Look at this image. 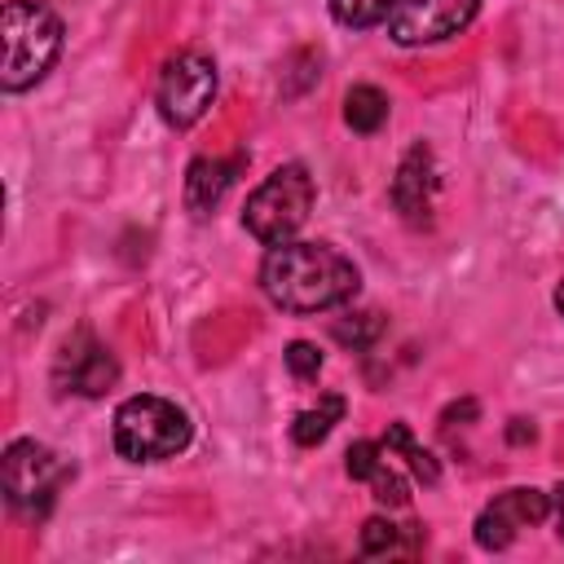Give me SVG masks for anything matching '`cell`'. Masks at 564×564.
Segmentation results:
<instances>
[{
  "label": "cell",
  "instance_id": "6da1fadb",
  "mask_svg": "<svg viewBox=\"0 0 564 564\" xmlns=\"http://www.w3.org/2000/svg\"><path fill=\"white\" fill-rule=\"evenodd\" d=\"M357 264L330 242H278L260 264V291L282 313H322L357 295Z\"/></svg>",
  "mask_w": 564,
  "mask_h": 564
},
{
  "label": "cell",
  "instance_id": "7a4b0ae2",
  "mask_svg": "<svg viewBox=\"0 0 564 564\" xmlns=\"http://www.w3.org/2000/svg\"><path fill=\"white\" fill-rule=\"evenodd\" d=\"M0 40H4L0 88L26 93L31 84H40L53 70V62L62 53V18L40 0H4Z\"/></svg>",
  "mask_w": 564,
  "mask_h": 564
},
{
  "label": "cell",
  "instance_id": "3957f363",
  "mask_svg": "<svg viewBox=\"0 0 564 564\" xmlns=\"http://www.w3.org/2000/svg\"><path fill=\"white\" fill-rule=\"evenodd\" d=\"M110 436H115V449L128 463H159V458L181 454L189 445L194 427H189V414L176 401L154 397V392H137V397L119 401Z\"/></svg>",
  "mask_w": 564,
  "mask_h": 564
},
{
  "label": "cell",
  "instance_id": "277c9868",
  "mask_svg": "<svg viewBox=\"0 0 564 564\" xmlns=\"http://www.w3.org/2000/svg\"><path fill=\"white\" fill-rule=\"evenodd\" d=\"M313 198H317V185H313L308 167H304V163H282V167H273V172L247 194L242 229H247L256 242H264V247L291 242V238L300 234V225L308 220Z\"/></svg>",
  "mask_w": 564,
  "mask_h": 564
},
{
  "label": "cell",
  "instance_id": "5b68a950",
  "mask_svg": "<svg viewBox=\"0 0 564 564\" xmlns=\"http://www.w3.org/2000/svg\"><path fill=\"white\" fill-rule=\"evenodd\" d=\"M70 476H75V463H66L62 454H53L44 441L18 436V441L4 445V458H0L4 502L18 516H26V520H44Z\"/></svg>",
  "mask_w": 564,
  "mask_h": 564
},
{
  "label": "cell",
  "instance_id": "8992f818",
  "mask_svg": "<svg viewBox=\"0 0 564 564\" xmlns=\"http://www.w3.org/2000/svg\"><path fill=\"white\" fill-rule=\"evenodd\" d=\"M216 97V62L198 48H181L176 57L163 62L154 106L167 128H194Z\"/></svg>",
  "mask_w": 564,
  "mask_h": 564
},
{
  "label": "cell",
  "instance_id": "52a82bcc",
  "mask_svg": "<svg viewBox=\"0 0 564 564\" xmlns=\"http://www.w3.org/2000/svg\"><path fill=\"white\" fill-rule=\"evenodd\" d=\"M480 0H397L388 9V35L401 48H419V44H441L449 35H458L471 18H476Z\"/></svg>",
  "mask_w": 564,
  "mask_h": 564
},
{
  "label": "cell",
  "instance_id": "ba28073f",
  "mask_svg": "<svg viewBox=\"0 0 564 564\" xmlns=\"http://www.w3.org/2000/svg\"><path fill=\"white\" fill-rule=\"evenodd\" d=\"M546 516H551V494L533 485H516V489H502L494 502H485V511L471 524V538L480 551H507L520 538V529H533Z\"/></svg>",
  "mask_w": 564,
  "mask_h": 564
},
{
  "label": "cell",
  "instance_id": "9c48e42d",
  "mask_svg": "<svg viewBox=\"0 0 564 564\" xmlns=\"http://www.w3.org/2000/svg\"><path fill=\"white\" fill-rule=\"evenodd\" d=\"M115 379H119V361H115V352H110L88 326H79V330H70V335L62 339V352H57V361H53V383H57L62 392L101 397Z\"/></svg>",
  "mask_w": 564,
  "mask_h": 564
},
{
  "label": "cell",
  "instance_id": "30bf717a",
  "mask_svg": "<svg viewBox=\"0 0 564 564\" xmlns=\"http://www.w3.org/2000/svg\"><path fill=\"white\" fill-rule=\"evenodd\" d=\"M432 194H436V159H432V150L419 141V145L405 150V159H401V167H397V176H392V185H388V198H392V207H397L410 225H423L427 212H432Z\"/></svg>",
  "mask_w": 564,
  "mask_h": 564
},
{
  "label": "cell",
  "instance_id": "8fae6325",
  "mask_svg": "<svg viewBox=\"0 0 564 564\" xmlns=\"http://www.w3.org/2000/svg\"><path fill=\"white\" fill-rule=\"evenodd\" d=\"M242 154H234V159H194L189 167H185V207H189V216H212L216 207H220V198L229 194V185L238 181V172H242Z\"/></svg>",
  "mask_w": 564,
  "mask_h": 564
},
{
  "label": "cell",
  "instance_id": "7c38bea8",
  "mask_svg": "<svg viewBox=\"0 0 564 564\" xmlns=\"http://www.w3.org/2000/svg\"><path fill=\"white\" fill-rule=\"evenodd\" d=\"M423 538L419 524H392L383 516H370L361 524V555H401V551H414Z\"/></svg>",
  "mask_w": 564,
  "mask_h": 564
},
{
  "label": "cell",
  "instance_id": "4fadbf2b",
  "mask_svg": "<svg viewBox=\"0 0 564 564\" xmlns=\"http://www.w3.org/2000/svg\"><path fill=\"white\" fill-rule=\"evenodd\" d=\"M344 123L361 137L379 132L388 123V97L375 88V84H352L348 97H344Z\"/></svg>",
  "mask_w": 564,
  "mask_h": 564
},
{
  "label": "cell",
  "instance_id": "5bb4252c",
  "mask_svg": "<svg viewBox=\"0 0 564 564\" xmlns=\"http://www.w3.org/2000/svg\"><path fill=\"white\" fill-rule=\"evenodd\" d=\"M339 419H344V397H339V392H326L317 405H308V410L295 414L291 441H295V445H317V441L330 436V427H335Z\"/></svg>",
  "mask_w": 564,
  "mask_h": 564
},
{
  "label": "cell",
  "instance_id": "9a60e30c",
  "mask_svg": "<svg viewBox=\"0 0 564 564\" xmlns=\"http://www.w3.org/2000/svg\"><path fill=\"white\" fill-rule=\"evenodd\" d=\"M383 449H388V454H401V458H405V467H410L423 485H436V480H441L436 458H432V454L410 436V427H405V423H388V432H383Z\"/></svg>",
  "mask_w": 564,
  "mask_h": 564
},
{
  "label": "cell",
  "instance_id": "2e32d148",
  "mask_svg": "<svg viewBox=\"0 0 564 564\" xmlns=\"http://www.w3.org/2000/svg\"><path fill=\"white\" fill-rule=\"evenodd\" d=\"M392 4H397V0H330V18H335L339 26H352V31H366V26H375V22H383Z\"/></svg>",
  "mask_w": 564,
  "mask_h": 564
},
{
  "label": "cell",
  "instance_id": "e0dca14e",
  "mask_svg": "<svg viewBox=\"0 0 564 564\" xmlns=\"http://www.w3.org/2000/svg\"><path fill=\"white\" fill-rule=\"evenodd\" d=\"M383 458H388V454H383V441H352L348 454H344V471H348L352 480H370Z\"/></svg>",
  "mask_w": 564,
  "mask_h": 564
},
{
  "label": "cell",
  "instance_id": "ac0fdd59",
  "mask_svg": "<svg viewBox=\"0 0 564 564\" xmlns=\"http://www.w3.org/2000/svg\"><path fill=\"white\" fill-rule=\"evenodd\" d=\"M370 489H375V498H379L383 507H405V502H410V489H405L401 471H397L388 458L375 467V476H370Z\"/></svg>",
  "mask_w": 564,
  "mask_h": 564
},
{
  "label": "cell",
  "instance_id": "d6986e66",
  "mask_svg": "<svg viewBox=\"0 0 564 564\" xmlns=\"http://www.w3.org/2000/svg\"><path fill=\"white\" fill-rule=\"evenodd\" d=\"M286 370L295 375V379H317V370H322V352H317V344H308V339H295V344H286Z\"/></svg>",
  "mask_w": 564,
  "mask_h": 564
},
{
  "label": "cell",
  "instance_id": "ffe728a7",
  "mask_svg": "<svg viewBox=\"0 0 564 564\" xmlns=\"http://www.w3.org/2000/svg\"><path fill=\"white\" fill-rule=\"evenodd\" d=\"M379 330H383L379 313H357V322H339V326H335V339H344V344H352V348H366Z\"/></svg>",
  "mask_w": 564,
  "mask_h": 564
},
{
  "label": "cell",
  "instance_id": "44dd1931",
  "mask_svg": "<svg viewBox=\"0 0 564 564\" xmlns=\"http://www.w3.org/2000/svg\"><path fill=\"white\" fill-rule=\"evenodd\" d=\"M551 516H555V533L564 538V480L551 489Z\"/></svg>",
  "mask_w": 564,
  "mask_h": 564
},
{
  "label": "cell",
  "instance_id": "7402d4cb",
  "mask_svg": "<svg viewBox=\"0 0 564 564\" xmlns=\"http://www.w3.org/2000/svg\"><path fill=\"white\" fill-rule=\"evenodd\" d=\"M555 308H560V317H564V282L555 286Z\"/></svg>",
  "mask_w": 564,
  "mask_h": 564
}]
</instances>
